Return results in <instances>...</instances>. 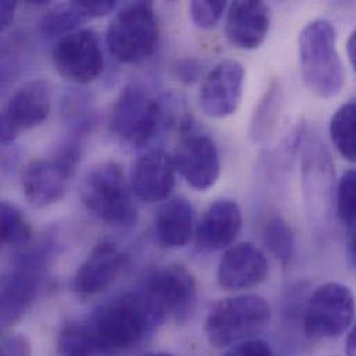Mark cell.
<instances>
[{"mask_svg":"<svg viewBox=\"0 0 356 356\" xmlns=\"http://www.w3.org/2000/svg\"><path fill=\"white\" fill-rule=\"evenodd\" d=\"M177 180L174 157L161 149H153L142 154L132 171L131 187L134 194L147 202L154 204L167 200Z\"/></svg>","mask_w":356,"mask_h":356,"instance_id":"cell-17","label":"cell"},{"mask_svg":"<svg viewBox=\"0 0 356 356\" xmlns=\"http://www.w3.org/2000/svg\"><path fill=\"white\" fill-rule=\"evenodd\" d=\"M329 135L339 154L356 164V102L343 104L332 117Z\"/></svg>","mask_w":356,"mask_h":356,"instance_id":"cell-23","label":"cell"},{"mask_svg":"<svg viewBox=\"0 0 356 356\" xmlns=\"http://www.w3.org/2000/svg\"><path fill=\"white\" fill-rule=\"evenodd\" d=\"M17 10V1L4 0L0 3V29L6 31L11 26Z\"/></svg>","mask_w":356,"mask_h":356,"instance_id":"cell-32","label":"cell"},{"mask_svg":"<svg viewBox=\"0 0 356 356\" xmlns=\"http://www.w3.org/2000/svg\"><path fill=\"white\" fill-rule=\"evenodd\" d=\"M177 172L198 191L211 188L220 175V157L215 142L202 134L186 132L174 154Z\"/></svg>","mask_w":356,"mask_h":356,"instance_id":"cell-13","label":"cell"},{"mask_svg":"<svg viewBox=\"0 0 356 356\" xmlns=\"http://www.w3.org/2000/svg\"><path fill=\"white\" fill-rule=\"evenodd\" d=\"M29 340L19 333H7L1 339V356H31Z\"/></svg>","mask_w":356,"mask_h":356,"instance_id":"cell-29","label":"cell"},{"mask_svg":"<svg viewBox=\"0 0 356 356\" xmlns=\"http://www.w3.org/2000/svg\"><path fill=\"white\" fill-rule=\"evenodd\" d=\"M225 356H273V353L266 341L252 339L230 347Z\"/></svg>","mask_w":356,"mask_h":356,"instance_id":"cell-30","label":"cell"},{"mask_svg":"<svg viewBox=\"0 0 356 356\" xmlns=\"http://www.w3.org/2000/svg\"><path fill=\"white\" fill-rule=\"evenodd\" d=\"M272 321L269 302L258 294H240L215 304L205 319V334L215 348H230L262 334Z\"/></svg>","mask_w":356,"mask_h":356,"instance_id":"cell-3","label":"cell"},{"mask_svg":"<svg viewBox=\"0 0 356 356\" xmlns=\"http://www.w3.org/2000/svg\"><path fill=\"white\" fill-rule=\"evenodd\" d=\"M346 353H347V356H356V322L353 325L351 332L347 337Z\"/></svg>","mask_w":356,"mask_h":356,"instance_id":"cell-34","label":"cell"},{"mask_svg":"<svg viewBox=\"0 0 356 356\" xmlns=\"http://www.w3.org/2000/svg\"><path fill=\"white\" fill-rule=\"evenodd\" d=\"M283 103V89L277 79L272 81L259 100L250 125V136L254 142H264L276 129Z\"/></svg>","mask_w":356,"mask_h":356,"instance_id":"cell-21","label":"cell"},{"mask_svg":"<svg viewBox=\"0 0 356 356\" xmlns=\"http://www.w3.org/2000/svg\"><path fill=\"white\" fill-rule=\"evenodd\" d=\"M163 102L146 86L131 83L118 95L110 113V131L131 147L147 146L164 128Z\"/></svg>","mask_w":356,"mask_h":356,"instance_id":"cell-4","label":"cell"},{"mask_svg":"<svg viewBox=\"0 0 356 356\" xmlns=\"http://www.w3.org/2000/svg\"><path fill=\"white\" fill-rule=\"evenodd\" d=\"M51 61L57 74L75 85L92 83L104 67L100 40L90 29H78L58 39L51 50Z\"/></svg>","mask_w":356,"mask_h":356,"instance_id":"cell-10","label":"cell"},{"mask_svg":"<svg viewBox=\"0 0 356 356\" xmlns=\"http://www.w3.org/2000/svg\"><path fill=\"white\" fill-rule=\"evenodd\" d=\"M298 61L302 81L311 93L325 100L341 93L346 70L337 47V31L329 19L316 18L302 28Z\"/></svg>","mask_w":356,"mask_h":356,"instance_id":"cell-2","label":"cell"},{"mask_svg":"<svg viewBox=\"0 0 356 356\" xmlns=\"http://www.w3.org/2000/svg\"><path fill=\"white\" fill-rule=\"evenodd\" d=\"M243 226L241 208L234 200L219 198L204 212L195 227V244L201 251L227 250L238 237Z\"/></svg>","mask_w":356,"mask_h":356,"instance_id":"cell-19","label":"cell"},{"mask_svg":"<svg viewBox=\"0 0 356 356\" xmlns=\"http://www.w3.org/2000/svg\"><path fill=\"white\" fill-rule=\"evenodd\" d=\"M125 261L127 255L115 241L99 243L79 265L74 277V290L81 296L106 291L118 277Z\"/></svg>","mask_w":356,"mask_h":356,"instance_id":"cell-18","label":"cell"},{"mask_svg":"<svg viewBox=\"0 0 356 356\" xmlns=\"http://www.w3.org/2000/svg\"><path fill=\"white\" fill-rule=\"evenodd\" d=\"M131 190L122 167L108 161L88 174L82 183L81 198L86 209L97 219L128 227L138 219Z\"/></svg>","mask_w":356,"mask_h":356,"instance_id":"cell-6","label":"cell"},{"mask_svg":"<svg viewBox=\"0 0 356 356\" xmlns=\"http://www.w3.org/2000/svg\"><path fill=\"white\" fill-rule=\"evenodd\" d=\"M83 323L97 354L132 348L161 325L139 289L100 305Z\"/></svg>","mask_w":356,"mask_h":356,"instance_id":"cell-1","label":"cell"},{"mask_svg":"<svg viewBox=\"0 0 356 356\" xmlns=\"http://www.w3.org/2000/svg\"><path fill=\"white\" fill-rule=\"evenodd\" d=\"M160 323L183 322L197 304V282L181 265H165L153 270L139 287Z\"/></svg>","mask_w":356,"mask_h":356,"instance_id":"cell-7","label":"cell"},{"mask_svg":"<svg viewBox=\"0 0 356 356\" xmlns=\"http://www.w3.org/2000/svg\"><path fill=\"white\" fill-rule=\"evenodd\" d=\"M336 209L339 218L346 225L356 223V168L346 171L339 180Z\"/></svg>","mask_w":356,"mask_h":356,"instance_id":"cell-27","label":"cell"},{"mask_svg":"<svg viewBox=\"0 0 356 356\" xmlns=\"http://www.w3.org/2000/svg\"><path fill=\"white\" fill-rule=\"evenodd\" d=\"M44 247H36L17 255L11 268L1 277L0 316L3 329L17 323L32 307L44 269Z\"/></svg>","mask_w":356,"mask_h":356,"instance_id":"cell-8","label":"cell"},{"mask_svg":"<svg viewBox=\"0 0 356 356\" xmlns=\"http://www.w3.org/2000/svg\"><path fill=\"white\" fill-rule=\"evenodd\" d=\"M1 241L10 247H25L32 238V226L22 211L11 202L0 204Z\"/></svg>","mask_w":356,"mask_h":356,"instance_id":"cell-24","label":"cell"},{"mask_svg":"<svg viewBox=\"0 0 356 356\" xmlns=\"http://www.w3.org/2000/svg\"><path fill=\"white\" fill-rule=\"evenodd\" d=\"M90 21L82 8L81 0L63 3L47 10L39 22L40 32L47 38L61 39L79 29L85 22Z\"/></svg>","mask_w":356,"mask_h":356,"instance_id":"cell-22","label":"cell"},{"mask_svg":"<svg viewBox=\"0 0 356 356\" xmlns=\"http://www.w3.org/2000/svg\"><path fill=\"white\" fill-rule=\"evenodd\" d=\"M270 24L268 4L259 0H237L227 6L225 33L234 47L255 50L266 40Z\"/></svg>","mask_w":356,"mask_h":356,"instance_id":"cell-16","label":"cell"},{"mask_svg":"<svg viewBox=\"0 0 356 356\" xmlns=\"http://www.w3.org/2000/svg\"><path fill=\"white\" fill-rule=\"evenodd\" d=\"M194 209L184 197H174L163 204L156 216V240L164 248L184 247L194 234Z\"/></svg>","mask_w":356,"mask_h":356,"instance_id":"cell-20","label":"cell"},{"mask_svg":"<svg viewBox=\"0 0 356 356\" xmlns=\"http://www.w3.org/2000/svg\"><path fill=\"white\" fill-rule=\"evenodd\" d=\"M57 350L63 356L97 355L83 321L68 323L60 332L57 339Z\"/></svg>","mask_w":356,"mask_h":356,"instance_id":"cell-26","label":"cell"},{"mask_svg":"<svg viewBox=\"0 0 356 356\" xmlns=\"http://www.w3.org/2000/svg\"><path fill=\"white\" fill-rule=\"evenodd\" d=\"M355 296L341 283L329 282L319 286L309 297L304 330L311 339H334L344 334L354 325Z\"/></svg>","mask_w":356,"mask_h":356,"instance_id":"cell-9","label":"cell"},{"mask_svg":"<svg viewBox=\"0 0 356 356\" xmlns=\"http://www.w3.org/2000/svg\"><path fill=\"white\" fill-rule=\"evenodd\" d=\"M245 70L236 60L218 63L204 78L198 102L202 113L209 118H227L233 115L243 99Z\"/></svg>","mask_w":356,"mask_h":356,"instance_id":"cell-12","label":"cell"},{"mask_svg":"<svg viewBox=\"0 0 356 356\" xmlns=\"http://www.w3.org/2000/svg\"><path fill=\"white\" fill-rule=\"evenodd\" d=\"M269 276L266 255L252 243H240L227 248L216 269L219 286L227 291L258 287Z\"/></svg>","mask_w":356,"mask_h":356,"instance_id":"cell-14","label":"cell"},{"mask_svg":"<svg viewBox=\"0 0 356 356\" xmlns=\"http://www.w3.org/2000/svg\"><path fill=\"white\" fill-rule=\"evenodd\" d=\"M149 356H177L174 355V354H170V353H159V354H153V355Z\"/></svg>","mask_w":356,"mask_h":356,"instance_id":"cell-36","label":"cell"},{"mask_svg":"<svg viewBox=\"0 0 356 356\" xmlns=\"http://www.w3.org/2000/svg\"><path fill=\"white\" fill-rule=\"evenodd\" d=\"M51 110V92L44 81H32L21 86L7 102L0 120V140L8 146L28 131L43 124Z\"/></svg>","mask_w":356,"mask_h":356,"instance_id":"cell-11","label":"cell"},{"mask_svg":"<svg viewBox=\"0 0 356 356\" xmlns=\"http://www.w3.org/2000/svg\"><path fill=\"white\" fill-rule=\"evenodd\" d=\"M174 71H175V76L178 78V81L186 83V85H190V83H194L198 81V78L201 75V65L195 60L186 58V60L179 61Z\"/></svg>","mask_w":356,"mask_h":356,"instance_id":"cell-31","label":"cell"},{"mask_svg":"<svg viewBox=\"0 0 356 356\" xmlns=\"http://www.w3.org/2000/svg\"><path fill=\"white\" fill-rule=\"evenodd\" d=\"M227 6L222 0H194L188 4V14L197 28L212 29L222 19Z\"/></svg>","mask_w":356,"mask_h":356,"instance_id":"cell-28","label":"cell"},{"mask_svg":"<svg viewBox=\"0 0 356 356\" xmlns=\"http://www.w3.org/2000/svg\"><path fill=\"white\" fill-rule=\"evenodd\" d=\"M350 252H351V259L356 265V233L355 236L353 237V240H351V244H350Z\"/></svg>","mask_w":356,"mask_h":356,"instance_id":"cell-35","label":"cell"},{"mask_svg":"<svg viewBox=\"0 0 356 356\" xmlns=\"http://www.w3.org/2000/svg\"><path fill=\"white\" fill-rule=\"evenodd\" d=\"M75 172L74 167L56 154L31 161L22 174L25 198L36 208H46L58 202L67 191L68 180Z\"/></svg>","mask_w":356,"mask_h":356,"instance_id":"cell-15","label":"cell"},{"mask_svg":"<svg viewBox=\"0 0 356 356\" xmlns=\"http://www.w3.org/2000/svg\"><path fill=\"white\" fill-rule=\"evenodd\" d=\"M160 39V25L152 1H134L124 6L111 19L106 43L120 63L138 64L150 58Z\"/></svg>","mask_w":356,"mask_h":356,"instance_id":"cell-5","label":"cell"},{"mask_svg":"<svg viewBox=\"0 0 356 356\" xmlns=\"http://www.w3.org/2000/svg\"><path fill=\"white\" fill-rule=\"evenodd\" d=\"M264 243L269 252L283 265H289L294 255L296 240L289 223L276 216L269 219L264 229Z\"/></svg>","mask_w":356,"mask_h":356,"instance_id":"cell-25","label":"cell"},{"mask_svg":"<svg viewBox=\"0 0 356 356\" xmlns=\"http://www.w3.org/2000/svg\"><path fill=\"white\" fill-rule=\"evenodd\" d=\"M347 54H348V60L356 72V25L347 40Z\"/></svg>","mask_w":356,"mask_h":356,"instance_id":"cell-33","label":"cell"}]
</instances>
